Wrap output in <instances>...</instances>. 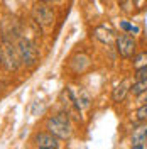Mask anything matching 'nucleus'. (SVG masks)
<instances>
[{"label":"nucleus","mask_w":147,"mask_h":149,"mask_svg":"<svg viewBox=\"0 0 147 149\" xmlns=\"http://www.w3.org/2000/svg\"><path fill=\"white\" fill-rule=\"evenodd\" d=\"M46 129L58 139H69L73 134L71 117L66 112H58L56 115H51L46 120Z\"/></svg>","instance_id":"obj_1"},{"label":"nucleus","mask_w":147,"mask_h":149,"mask_svg":"<svg viewBox=\"0 0 147 149\" xmlns=\"http://www.w3.org/2000/svg\"><path fill=\"white\" fill-rule=\"evenodd\" d=\"M17 53H19V58H20V63L22 65H26L27 68L31 66H34L39 61V49H37L36 42L34 41H31L29 37H20L17 41Z\"/></svg>","instance_id":"obj_2"},{"label":"nucleus","mask_w":147,"mask_h":149,"mask_svg":"<svg viewBox=\"0 0 147 149\" xmlns=\"http://www.w3.org/2000/svg\"><path fill=\"white\" fill-rule=\"evenodd\" d=\"M0 65L7 71H15V70H19V66L22 65L17 53V47L12 41L2 39V44H0Z\"/></svg>","instance_id":"obj_3"},{"label":"nucleus","mask_w":147,"mask_h":149,"mask_svg":"<svg viewBox=\"0 0 147 149\" xmlns=\"http://www.w3.org/2000/svg\"><path fill=\"white\" fill-rule=\"evenodd\" d=\"M32 19L41 27H51L56 20V14L47 2H39L37 0L34 3V7H32Z\"/></svg>","instance_id":"obj_4"},{"label":"nucleus","mask_w":147,"mask_h":149,"mask_svg":"<svg viewBox=\"0 0 147 149\" xmlns=\"http://www.w3.org/2000/svg\"><path fill=\"white\" fill-rule=\"evenodd\" d=\"M0 34H2V39H5V41L17 42L22 37V26L14 15H5L0 24Z\"/></svg>","instance_id":"obj_5"},{"label":"nucleus","mask_w":147,"mask_h":149,"mask_svg":"<svg viewBox=\"0 0 147 149\" xmlns=\"http://www.w3.org/2000/svg\"><path fill=\"white\" fill-rule=\"evenodd\" d=\"M115 47H117V53H119L122 58L125 59H130L135 54V49H137V44H135V39L129 34H120V36L115 37Z\"/></svg>","instance_id":"obj_6"},{"label":"nucleus","mask_w":147,"mask_h":149,"mask_svg":"<svg viewBox=\"0 0 147 149\" xmlns=\"http://www.w3.org/2000/svg\"><path fill=\"white\" fill-rule=\"evenodd\" d=\"M59 102H61L63 112H66L69 117L80 119L81 109H80V105L76 103V98H74L71 88H66V90H63V92H61V95H59Z\"/></svg>","instance_id":"obj_7"},{"label":"nucleus","mask_w":147,"mask_h":149,"mask_svg":"<svg viewBox=\"0 0 147 149\" xmlns=\"http://www.w3.org/2000/svg\"><path fill=\"white\" fill-rule=\"evenodd\" d=\"M34 144L42 149H58L59 148V139L53 136L51 132H39L34 136Z\"/></svg>","instance_id":"obj_8"},{"label":"nucleus","mask_w":147,"mask_h":149,"mask_svg":"<svg viewBox=\"0 0 147 149\" xmlns=\"http://www.w3.org/2000/svg\"><path fill=\"white\" fill-rule=\"evenodd\" d=\"M93 37L96 39V41H100L101 44H107V46H110L115 42V34H113V31L108 29L107 26H98V27L93 29Z\"/></svg>","instance_id":"obj_9"},{"label":"nucleus","mask_w":147,"mask_h":149,"mask_svg":"<svg viewBox=\"0 0 147 149\" xmlns=\"http://www.w3.org/2000/svg\"><path fill=\"white\" fill-rule=\"evenodd\" d=\"M132 148L134 149H144V146L147 144V125H139L132 132Z\"/></svg>","instance_id":"obj_10"},{"label":"nucleus","mask_w":147,"mask_h":149,"mask_svg":"<svg viewBox=\"0 0 147 149\" xmlns=\"http://www.w3.org/2000/svg\"><path fill=\"white\" fill-rule=\"evenodd\" d=\"M71 92H73L74 98H76V103L80 105V109H81V110L90 109V105H92V95L86 92L85 88H81V86H78L76 90L71 88Z\"/></svg>","instance_id":"obj_11"},{"label":"nucleus","mask_w":147,"mask_h":149,"mask_svg":"<svg viewBox=\"0 0 147 149\" xmlns=\"http://www.w3.org/2000/svg\"><path fill=\"white\" fill-rule=\"evenodd\" d=\"M130 88H132V81H130V80L120 81V83L113 88V92H112V100H113V102H122V100L127 97V93L130 92Z\"/></svg>","instance_id":"obj_12"},{"label":"nucleus","mask_w":147,"mask_h":149,"mask_svg":"<svg viewBox=\"0 0 147 149\" xmlns=\"http://www.w3.org/2000/svg\"><path fill=\"white\" fill-rule=\"evenodd\" d=\"M69 66H71V70H73L74 73H83V71L90 66V58L86 54H78L76 58L71 59Z\"/></svg>","instance_id":"obj_13"},{"label":"nucleus","mask_w":147,"mask_h":149,"mask_svg":"<svg viewBox=\"0 0 147 149\" xmlns=\"http://www.w3.org/2000/svg\"><path fill=\"white\" fill-rule=\"evenodd\" d=\"M147 90V78H140V80H135L134 85H132V88H130V92L134 93V95H139V93L146 92Z\"/></svg>","instance_id":"obj_14"},{"label":"nucleus","mask_w":147,"mask_h":149,"mask_svg":"<svg viewBox=\"0 0 147 149\" xmlns=\"http://www.w3.org/2000/svg\"><path fill=\"white\" fill-rule=\"evenodd\" d=\"M134 68L135 70H139V68H142V66H147V51H144V53H140V54L134 56Z\"/></svg>","instance_id":"obj_15"},{"label":"nucleus","mask_w":147,"mask_h":149,"mask_svg":"<svg viewBox=\"0 0 147 149\" xmlns=\"http://www.w3.org/2000/svg\"><path fill=\"white\" fill-rule=\"evenodd\" d=\"M135 120H147V103L139 105V109L135 110Z\"/></svg>","instance_id":"obj_16"},{"label":"nucleus","mask_w":147,"mask_h":149,"mask_svg":"<svg viewBox=\"0 0 147 149\" xmlns=\"http://www.w3.org/2000/svg\"><path fill=\"white\" fill-rule=\"evenodd\" d=\"M120 27L123 29V31H127V32H135V34L139 32L137 26H130L129 22H122V24H120Z\"/></svg>","instance_id":"obj_17"},{"label":"nucleus","mask_w":147,"mask_h":149,"mask_svg":"<svg viewBox=\"0 0 147 149\" xmlns=\"http://www.w3.org/2000/svg\"><path fill=\"white\" fill-rule=\"evenodd\" d=\"M140 78H147V66H142L137 70V74H135V80H140Z\"/></svg>","instance_id":"obj_18"},{"label":"nucleus","mask_w":147,"mask_h":149,"mask_svg":"<svg viewBox=\"0 0 147 149\" xmlns=\"http://www.w3.org/2000/svg\"><path fill=\"white\" fill-rule=\"evenodd\" d=\"M137 103H139V105H144V103H147V90L137 95Z\"/></svg>","instance_id":"obj_19"},{"label":"nucleus","mask_w":147,"mask_h":149,"mask_svg":"<svg viewBox=\"0 0 147 149\" xmlns=\"http://www.w3.org/2000/svg\"><path fill=\"white\" fill-rule=\"evenodd\" d=\"M39 2H47V3H51V2H56V0H39Z\"/></svg>","instance_id":"obj_20"}]
</instances>
